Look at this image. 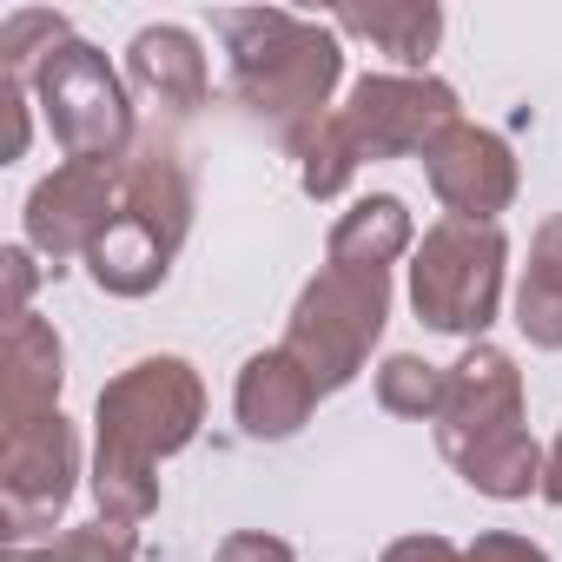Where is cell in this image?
Here are the masks:
<instances>
[{
    "label": "cell",
    "mask_w": 562,
    "mask_h": 562,
    "mask_svg": "<svg viewBox=\"0 0 562 562\" xmlns=\"http://www.w3.org/2000/svg\"><path fill=\"white\" fill-rule=\"evenodd\" d=\"M205 424V384L186 358H139L100 384L93 404V503L100 522L139 529L159 509V463Z\"/></svg>",
    "instance_id": "cell-1"
},
{
    "label": "cell",
    "mask_w": 562,
    "mask_h": 562,
    "mask_svg": "<svg viewBox=\"0 0 562 562\" xmlns=\"http://www.w3.org/2000/svg\"><path fill=\"white\" fill-rule=\"evenodd\" d=\"M218 41L232 60V100L251 120H265L285 146L331 113V93L345 80V47L331 21L245 8V14H218Z\"/></svg>",
    "instance_id": "cell-2"
},
{
    "label": "cell",
    "mask_w": 562,
    "mask_h": 562,
    "mask_svg": "<svg viewBox=\"0 0 562 562\" xmlns=\"http://www.w3.org/2000/svg\"><path fill=\"white\" fill-rule=\"evenodd\" d=\"M503 271H509V238L496 225L437 218L411 251V312H417V325L483 345V331L503 312Z\"/></svg>",
    "instance_id": "cell-3"
},
{
    "label": "cell",
    "mask_w": 562,
    "mask_h": 562,
    "mask_svg": "<svg viewBox=\"0 0 562 562\" xmlns=\"http://www.w3.org/2000/svg\"><path fill=\"white\" fill-rule=\"evenodd\" d=\"M384 325H391V271L325 265L285 318V351L312 371L318 397H331L371 364Z\"/></svg>",
    "instance_id": "cell-4"
},
{
    "label": "cell",
    "mask_w": 562,
    "mask_h": 562,
    "mask_svg": "<svg viewBox=\"0 0 562 562\" xmlns=\"http://www.w3.org/2000/svg\"><path fill=\"white\" fill-rule=\"evenodd\" d=\"M34 106L54 126V146L80 166H126L133 159V87L120 80V67L93 47V41H67L54 47L34 80H27Z\"/></svg>",
    "instance_id": "cell-5"
},
{
    "label": "cell",
    "mask_w": 562,
    "mask_h": 562,
    "mask_svg": "<svg viewBox=\"0 0 562 562\" xmlns=\"http://www.w3.org/2000/svg\"><path fill=\"white\" fill-rule=\"evenodd\" d=\"M74 476H80V437L60 411L0 430V516H8V536L34 542L41 529H54L74 503Z\"/></svg>",
    "instance_id": "cell-6"
},
{
    "label": "cell",
    "mask_w": 562,
    "mask_h": 562,
    "mask_svg": "<svg viewBox=\"0 0 562 562\" xmlns=\"http://www.w3.org/2000/svg\"><path fill=\"white\" fill-rule=\"evenodd\" d=\"M338 120L351 126L364 159H411L430 153L463 113H457V87L437 74H364L338 106Z\"/></svg>",
    "instance_id": "cell-7"
},
{
    "label": "cell",
    "mask_w": 562,
    "mask_h": 562,
    "mask_svg": "<svg viewBox=\"0 0 562 562\" xmlns=\"http://www.w3.org/2000/svg\"><path fill=\"white\" fill-rule=\"evenodd\" d=\"M113 212H120V166H80V159H67V166H54L27 192L21 225H27V245L41 258H54V271H60V265H74V258H87L100 245V232L113 225Z\"/></svg>",
    "instance_id": "cell-8"
},
{
    "label": "cell",
    "mask_w": 562,
    "mask_h": 562,
    "mask_svg": "<svg viewBox=\"0 0 562 562\" xmlns=\"http://www.w3.org/2000/svg\"><path fill=\"white\" fill-rule=\"evenodd\" d=\"M424 179H430L437 205L450 218H470V225H496L516 205V153L503 133H490L476 120H457L424 153Z\"/></svg>",
    "instance_id": "cell-9"
},
{
    "label": "cell",
    "mask_w": 562,
    "mask_h": 562,
    "mask_svg": "<svg viewBox=\"0 0 562 562\" xmlns=\"http://www.w3.org/2000/svg\"><path fill=\"white\" fill-rule=\"evenodd\" d=\"M522 424V371L503 345H470L450 364V391L437 411V450L457 463L463 450H476L483 437H503Z\"/></svg>",
    "instance_id": "cell-10"
},
{
    "label": "cell",
    "mask_w": 562,
    "mask_h": 562,
    "mask_svg": "<svg viewBox=\"0 0 562 562\" xmlns=\"http://www.w3.org/2000/svg\"><path fill=\"white\" fill-rule=\"evenodd\" d=\"M318 411V384L312 371L285 351V345H271V351H251L238 364V384H232V417L251 443H285L312 424Z\"/></svg>",
    "instance_id": "cell-11"
},
{
    "label": "cell",
    "mask_w": 562,
    "mask_h": 562,
    "mask_svg": "<svg viewBox=\"0 0 562 562\" xmlns=\"http://www.w3.org/2000/svg\"><path fill=\"white\" fill-rule=\"evenodd\" d=\"M126 87L153 106H166L172 120L199 113L212 100V74H205V47L199 34L159 21V27H139L133 47H126Z\"/></svg>",
    "instance_id": "cell-12"
},
{
    "label": "cell",
    "mask_w": 562,
    "mask_h": 562,
    "mask_svg": "<svg viewBox=\"0 0 562 562\" xmlns=\"http://www.w3.org/2000/svg\"><path fill=\"white\" fill-rule=\"evenodd\" d=\"M60 384H67V345L47 318H14L8 325V378H0V430L34 424L60 411Z\"/></svg>",
    "instance_id": "cell-13"
},
{
    "label": "cell",
    "mask_w": 562,
    "mask_h": 562,
    "mask_svg": "<svg viewBox=\"0 0 562 562\" xmlns=\"http://www.w3.org/2000/svg\"><path fill=\"white\" fill-rule=\"evenodd\" d=\"M172 258H179V245L159 232V225H146L139 212H113V225L100 232V245L87 251V278L106 292V299H146V292H159L166 285V271H172Z\"/></svg>",
    "instance_id": "cell-14"
},
{
    "label": "cell",
    "mask_w": 562,
    "mask_h": 562,
    "mask_svg": "<svg viewBox=\"0 0 562 562\" xmlns=\"http://www.w3.org/2000/svg\"><path fill=\"white\" fill-rule=\"evenodd\" d=\"M120 205L126 212H139L146 225H159L172 245H186V232H192V172H186V159H179V146L172 139H139L133 146V159L120 166Z\"/></svg>",
    "instance_id": "cell-15"
},
{
    "label": "cell",
    "mask_w": 562,
    "mask_h": 562,
    "mask_svg": "<svg viewBox=\"0 0 562 562\" xmlns=\"http://www.w3.org/2000/svg\"><path fill=\"white\" fill-rule=\"evenodd\" d=\"M404 251H417V225L397 192L358 199L351 212H338V225L325 238V265H358V271H391Z\"/></svg>",
    "instance_id": "cell-16"
},
{
    "label": "cell",
    "mask_w": 562,
    "mask_h": 562,
    "mask_svg": "<svg viewBox=\"0 0 562 562\" xmlns=\"http://www.w3.org/2000/svg\"><path fill=\"white\" fill-rule=\"evenodd\" d=\"M331 27L351 34V41H371L404 74H424V60L443 41V8H437V0H371V8H338Z\"/></svg>",
    "instance_id": "cell-17"
},
{
    "label": "cell",
    "mask_w": 562,
    "mask_h": 562,
    "mask_svg": "<svg viewBox=\"0 0 562 562\" xmlns=\"http://www.w3.org/2000/svg\"><path fill=\"white\" fill-rule=\"evenodd\" d=\"M516 331L536 351H562V212H549L529 238V265L516 278Z\"/></svg>",
    "instance_id": "cell-18"
},
{
    "label": "cell",
    "mask_w": 562,
    "mask_h": 562,
    "mask_svg": "<svg viewBox=\"0 0 562 562\" xmlns=\"http://www.w3.org/2000/svg\"><path fill=\"white\" fill-rule=\"evenodd\" d=\"M476 496H496V503H522L529 490L542 496V443L529 437V424L503 430V437H483L476 450H463L450 463Z\"/></svg>",
    "instance_id": "cell-19"
},
{
    "label": "cell",
    "mask_w": 562,
    "mask_h": 562,
    "mask_svg": "<svg viewBox=\"0 0 562 562\" xmlns=\"http://www.w3.org/2000/svg\"><path fill=\"white\" fill-rule=\"evenodd\" d=\"M292 159H299V186L325 205V199H338L351 179H358V166H364V153H358V139H351V126L338 120V113H325L318 126H305L299 139H292Z\"/></svg>",
    "instance_id": "cell-20"
},
{
    "label": "cell",
    "mask_w": 562,
    "mask_h": 562,
    "mask_svg": "<svg viewBox=\"0 0 562 562\" xmlns=\"http://www.w3.org/2000/svg\"><path fill=\"white\" fill-rule=\"evenodd\" d=\"M443 391H450V364H430V358H417V351H391V358L378 364V404H384L391 417L437 424Z\"/></svg>",
    "instance_id": "cell-21"
},
{
    "label": "cell",
    "mask_w": 562,
    "mask_h": 562,
    "mask_svg": "<svg viewBox=\"0 0 562 562\" xmlns=\"http://www.w3.org/2000/svg\"><path fill=\"white\" fill-rule=\"evenodd\" d=\"M0 562H133V529L120 522H80L54 542H8Z\"/></svg>",
    "instance_id": "cell-22"
},
{
    "label": "cell",
    "mask_w": 562,
    "mask_h": 562,
    "mask_svg": "<svg viewBox=\"0 0 562 562\" xmlns=\"http://www.w3.org/2000/svg\"><path fill=\"white\" fill-rule=\"evenodd\" d=\"M67 41H74L67 14L21 8V14L0 21V74H8V80H34V67H41L54 47H67Z\"/></svg>",
    "instance_id": "cell-23"
},
{
    "label": "cell",
    "mask_w": 562,
    "mask_h": 562,
    "mask_svg": "<svg viewBox=\"0 0 562 562\" xmlns=\"http://www.w3.org/2000/svg\"><path fill=\"white\" fill-rule=\"evenodd\" d=\"M212 562H299V555H292V542H285V536H265V529H232V536L212 549Z\"/></svg>",
    "instance_id": "cell-24"
},
{
    "label": "cell",
    "mask_w": 562,
    "mask_h": 562,
    "mask_svg": "<svg viewBox=\"0 0 562 562\" xmlns=\"http://www.w3.org/2000/svg\"><path fill=\"white\" fill-rule=\"evenodd\" d=\"M463 562H549V549L529 542V536H516V529H483V536L463 549Z\"/></svg>",
    "instance_id": "cell-25"
},
{
    "label": "cell",
    "mask_w": 562,
    "mask_h": 562,
    "mask_svg": "<svg viewBox=\"0 0 562 562\" xmlns=\"http://www.w3.org/2000/svg\"><path fill=\"white\" fill-rule=\"evenodd\" d=\"M0 265H8V325L14 318H27V299H34V245H8L0 251Z\"/></svg>",
    "instance_id": "cell-26"
},
{
    "label": "cell",
    "mask_w": 562,
    "mask_h": 562,
    "mask_svg": "<svg viewBox=\"0 0 562 562\" xmlns=\"http://www.w3.org/2000/svg\"><path fill=\"white\" fill-rule=\"evenodd\" d=\"M378 562H463V549H457L450 536H430V529H424V536H397Z\"/></svg>",
    "instance_id": "cell-27"
},
{
    "label": "cell",
    "mask_w": 562,
    "mask_h": 562,
    "mask_svg": "<svg viewBox=\"0 0 562 562\" xmlns=\"http://www.w3.org/2000/svg\"><path fill=\"white\" fill-rule=\"evenodd\" d=\"M0 106H8V159H21L27 139H34V120H27V80H8V74H0Z\"/></svg>",
    "instance_id": "cell-28"
},
{
    "label": "cell",
    "mask_w": 562,
    "mask_h": 562,
    "mask_svg": "<svg viewBox=\"0 0 562 562\" xmlns=\"http://www.w3.org/2000/svg\"><path fill=\"white\" fill-rule=\"evenodd\" d=\"M542 503L562 509V430H555V443L542 450Z\"/></svg>",
    "instance_id": "cell-29"
}]
</instances>
